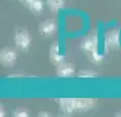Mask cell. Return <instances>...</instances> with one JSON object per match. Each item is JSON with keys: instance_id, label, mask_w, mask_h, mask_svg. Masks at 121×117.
<instances>
[{"instance_id": "1", "label": "cell", "mask_w": 121, "mask_h": 117, "mask_svg": "<svg viewBox=\"0 0 121 117\" xmlns=\"http://www.w3.org/2000/svg\"><path fill=\"white\" fill-rule=\"evenodd\" d=\"M105 46H106V52L110 49H117L120 46V30L118 29H109L105 33Z\"/></svg>"}, {"instance_id": "2", "label": "cell", "mask_w": 121, "mask_h": 117, "mask_svg": "<svg viewBox=\"0 0 121 117\" xmlns=\"http://www.w3.org/2000/svg\"><path fill=\"white\" fill-rule=\"evenodd\" d=\"M31 45V37H30V33L25 29H19L15 31V46H18L21 50L26 52L29 50Z\"/></svg>"}, {"instance_id": "3", "label": "cell", "mask_w": 121, "mask_h": 117, "mask_svg": "<svg viewBox=\"0 0 121 117\" xmlns=\"http://www.w3.org/2000/svg\"><path fill=\"white\" fill-rule=\"evenodd\" d=\"M0 61L6 67L15 65V63H17V52L12 49H8V48L1 49V52H0Z\"/></svg>"}, {"instance_id": "4", "label": "cell", "mask_w": 121, "mask_h": 117, "mask_svg": "<svg viewBox=\"0 0 121 117\" xmlns=\"http://www.w3.org/2000/svg\"><path fill=\"white\" fill-rule=\"evenodd\" d=\"M39 33L42 34L44 37H50L56 33L57 30V25H56L55 19H46V21H42L38 26Z\"/></svg>"}, {"instance_id": "5", "label": "cell", "mask_w": 121, "mask_h": 117, "mask_svg": "<svg viewBox=\"0 0 121 117\" xmlns=\"http://www.w3.org/2000/svg\"><path fill=\"white\" fill-rule=\"evenodd\" d=\"M80 49L84 50V52H87V53L98 49V37L95 35V33H94L93 35H87L86 38L82 39V42H80Z\"/></svg>"}, {"instance_id": "6", "label": "cell", "mask_w": 121, "mask_h": 117, "mask_svg": "<svg viewBox=\"0 0 121 117\" xmlns=\"http://www.w3.org/2000/svg\"><path fill=\"white\" fill-rule=\"evenodd\" d=\"M56 74L60 78H69L72 75H75V65L71 63H60L59 65H56Z\"/></svg>"}, {"instance_id": "7", "label": "cell", "mask_w": 121, "mask_h": 117, "mask_svg": "<svg viewBox=\"0 0 121 117\" xmlns=\"http://www.w3.org/2000/svg\"><path fill=\"white\" fill-rule=\"evenodd\" d=\"M49 59H50V61L53 63L55 65H59V64L63 63V60H64V55L61 53L60 46H59L57 42H53V44L50 45V48H49Z\"/></svg>"}, {"instance_id": "8", "label": "cell", "mask_w": 121, "mask_h": 117, "mask_svg": "<svg viewBox=\"0 0 121 117\" xmlns=\"http://www.w3.org/2000/svg\"><path fill=\"white\" fill-rule=\"evenodd\" d=\"M72 104L76 109H90L97 105V100L94 98H72Z\"/></svg>"}, {"instance_id": "9", "label": "cell", "mask_w": 121, "mask_h": 117, "mask_svg": "<svg viewBox=\"0 0 121 117\" xmlns=\"http://www.w3.org/2000/svg\"><path fill=\"white\" fill-rule=\"evenodd\" d=\"M59 106L64 113H72L75 110L73 104H72V98H61V100H59Z\"/></svg>"}, {"instance_id": "10", "label": "cell", "mask_w": 121, "mask_h": 117, "mask_svg": "<svg viewBox=\"0 0 121 117\" xmlns=\"http://www.w3.org/2000/svg\"><path fill=\"white\" fill-rule=\"evenodd\" d=\"M26 6L29 7V10L34 14H41L42 10H44V3H42V0H31L30 3H27Z\"/></svg>"}, {"instance_id": "11", "label": "cell", "mask_w": 121, "mask_h": 117, "mask_svg": "<svg viewBox=\"0 0 121 117\" xmlns=\"http://www.w3.org/2000/svg\"><path fill=\"white\" fill-rule=\"evenodd\" d=\"M64 3H65V0H46L48 7H49L53 12L61 10V8L64 7Z\"/></svg>"}, {"instance_id": "12", "label": "cell", "mask_w": 121, "mask_h": 117, "mask_svg": "<svg viewBox=\"0 0 121 117\" xmlns=\"http://www.w3.org/2000/svg\"><path fill=\"white\" fill-rule=\"evenodd\" d=\"M88 60H90L91 63H94V64H99V63L102 61V55L98 53V49L93 50V52L88 53Z\"/></svg>"}, {"instance_id": "13", "label": "cell", "mask_w": 121, "mask_h": 117, "mask_svg": "<svg viewBox=\"0 0 121 117\" xmlns=\"http://www.w3.org/2000/svg\"><path fill=\"white\" fill-rule=\"evenodd\" d=\"M78 78H97V72H94V71H80L78 74Z\"/></svg>"}, {"instance_id": "14", "label": "cell", "mask_w": 121, "mask_h": 117, "mask_svg": "<svg viewBox=\"0 0 121 117\" xmlns=\"http://www.w3.org/2000/svg\"><path fill=\"white\" fill-rule=\"evenodd\" d=\"M14 116L15 117H27L29 113L26 109H17V110L14 112Z\"/></svg>"}, {"instance_id": "15", "label": "cell", "mask_w": 121, "mask_h": 117, "mask_svg": "<svg viewBox=\"0 0 121 117\" xmlns=\"http://www.w3.org/2000/svg\"><path fill=\"white\" fill-rule=\"evenodd\" d=\"M39 116H41V117H45V116L48 117V116H49V113H41V114H39Z\"/></svg>"}, {"instance_id": "16", "label": "cell", "mask_w": 121, "mask_h": 117, "mask_svg": "<svg viewBox=\"0 0 121 117\" xmlns=\"http://www.w3.org/2000/svg\"><path fill=\"white\" fill-rule=\"evenodd\" d=\"M117 116H118V117H121V113H118V114H117Z\"/></svg>"}]
</instances>
